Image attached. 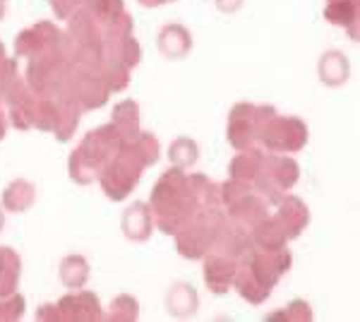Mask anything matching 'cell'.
<instances>
[{
	"label": "cell",
	"instance_id": "32",
	"mask_svg": "<svg viewBox=\"0 0 360 322\" xmlns=\"http://www.w3.org/2000/svg\"><path fill=\"white\" fill-rule=\"evenodd\" d=\"M58 123V99L34 97L32 104V128L41 132H53Z\"/></svg>",
	"mask_w": 360,
	"mask_h": 322
},
{
	"label": "cell",
	"instance_id": "17",
	"mask_svg": "<svg viewBox=\"0 0 360 322\" xmlns=\"http://www.w3.org/2000/svg\"><path fill=\"white\" fill-rule=\"evenodd\" d=\"M317 78L324 87H344L351 80V61L344 51L339 49H329L319 56L317 61Z\"/></svg>",
	"mask_w": 360,
	"mask_h": 322
},
{
	"label": "cell",
	"instance_id": "11",
	"mask_svg": "<svg viewBox=\"0 0 360 322\" xmlns=\"http://www.w3.org/2000/svg\"><path fill=\"white\" fill-rule=\"evenodd\" d=\"M226 140L236 151L257 147V104L240 101L229 111Z\"/></svg>",
	"mask_w": 360,
	"mask_h": 322
},
{
	"label": "cell",
	"instance_id": "9",
	"mask_svg": "<svg viewBox=\"0 0 360 322\" xmlns=\"http://www.w3.org/2000/svg\"><path fill=\"white\" fill-rule=\"evenodd\" d=\"M212 253H221V255H229L240 265L245 262L250 255H252L255 245H252V238L245 228H240L236 221L229 219V214H224L221 219L214 224V231H212Z\"/></svg>",
	"mask_w": 360,
	"mask_h": 322
},
{
	"label": "cell",
	"instance_id": "3",
	"mask_svg": "<svg viewBox=\"0 0 360 322\" xmlns=\"http://www.w3.org/2000/svg\"><path fill=\"white\" fill-rule=\"evenodd\" d=\"M310 130L298 116H281L269 104H257V147L266 154H298L307 147Z\"/></svg>",
	"mask_w": 360,
	"mask_h": 322
},
{
	"label": "cell",
	"instance_id": "15",
	"mask_svg": "<svg viewBox=\"0 0 360 322\" xmlns=\"http://www.w3.org/2000/svg\"><path fill=\"white\" fill-rule=\"evenodd\" d=\"M120 231L130 243H147L154 233V214L149 202H132L120 216Z\"/></svg>",
	"mask_w": 360,
	"mask_h": 322
},
{
	"label": "cell",
	"instance_id": "43",
	"mask_svg": "<svg viewBox=\"0 0 360 322\" xmlns=\"http://www.w3.org/2000/svg\"><path fill=\"white\" fill-rule=\"evenodd\" d=\"M82 3L84 0H49L51 10H53V15L58 17V20H68L75 10L82 8Z\"/></svg>",
	"mask_w": 360,
	"mask_h": 322
},
{
	"label": "cell",
	"instance_id": "36",
	"mask_svg": "<svg viewBox=\"0 0 360 322\" xmlns=\"http://www.w3.org/2000/svg\"><path fill=\"white\" fill-rule=\"evenodd\" d=\"M101 34H103V46L118 44V41H123L135 34V20H132V15L125 10V13L115 17L113 22H108L106 27H101Z\"/></svg>",
	"mask_w": 360,
	"mask_h": 322
},
{
	"label": "cell",
	"instance_id": "27",
	"mask_svg": "<svg viewBox=\"0 0 360 322\" xmlns=\"http://www.w3.org/2000/svg\"><path fill=\"white\" fill-rule=\"evenodd\" d=\"M250 238H252V245L257 250H278L283 245H288V236L281 228V224L276 221V216H266L262 224H257L250 231Z\"/></svg>",
	"mask_w": 360,
	"mask_h": 322
},
{
	"label": "cell",
	"instance_id": "30",
	"mask_svg": "<svg viewBox=\"0 0 360 322\" xmlns=\"http://www.w3.org/2000/svg\"><path fill=\"white\" fill-rule=\"evenodd\" d=\"M168 161H171V166L188 171V168H193L200 161V144L193 137L180 135V137H176L168 144Z\"/></svg>",
	"mask_w": 360,
	"mask_h": 322
},
{
	"label": "cell",
	"instance_id": "35",
	"mask_svg": "<svg viewBox=\"0 0 360 322\" xmlns=\"http://www.w3.org/2000/svg\"><path fill=\"white\" fill-rule=\"evenodd\" d=\"M101 78L111 94H120V92H125L130 87V68H125L118 61H103Z\"/></svg>",
	"mask_w": 360,
	"mask_h": 322
},
{
	"label": "cell",
	"instance_id": "38",
	"mask_svg": "<svg viewBox=\"0 0 360 322\" xmlns=\"http://www.w3.org/2000/svg\"><path fill=\"white\" fill-rule=\"evenodd\" d=\"M219 190H221V202H224V209L231 207V204H236L238 200H243V197H248L250 192H255L252 183L250 180H243V178H226L224 183H219Z\"/></svg>",
	"mask_w": 360,
	"mask_h": 322
},
{
	"label": "cell",
	"instance_id": "26",
	"mask_svg": "<svg viewBox=\"0 0 360 322\" xmlns=\"http://www.w3.org/2000/svg\"><path fill=\"white\" fill-rule=\"evenodd\" d=\"M58 277H60V284L70 291L84 289L89 282V262L84 255H65L58 265Z\"/></svg>",
	"mask_w": 360,
	"mask_h": 322
},
{
	"label": "cell",
	"instance_id": "8",
	"mask_svg": "<svg viewBox=\"0 0 360 322\" xmlns=\"http://www.w3.org/2000/svg\"><path fill=\"white\" fill-rule=\"evenodd\" d=\"M63 41V32L58 29L53 22L41 20L37 25L22 29L15 37V58H37L44 54H51V51L60 49Z\"/></svg>",
	"mask_w": 360,
	"mask_h": 322
},
{
	"label": "cell",
	"instance_id": "6",
	"mask_svg": "<svg viewBox=\"0 0 360 322\" xmlns=\"http://www.w3.org/2000/svg\"><path fill=\"white\" fill-rule=\"evenodd\" d=\"M70 66H72V63L68 61L60 49H58V51H51V54L29 58L27 70L22 78H25L29 89L37 97L58 99V94L63 92V85H65Z\"/></svg>",
	"mask_w": 360,
	"mask_h": 322
},
{
	"label": "cell",
	"instance_id": "12",
	"mask_svg": "<svg viewBox=\"0 0 360 322\" xmlns=\"http://www.w3.org/2000/svg\"><path fill=\"white\" fill-rule=\"evenodd\" d=\"M58 308H60L63 322H98L103 320L101 301L94 291L77 289L58 298Z\"/></svg>",
	"mask_w": 360,
	"mask_h": 322
},
{
	"label": "cell",
	"instance_id": "25",
	"mask_svg": "<svg viewBox=\"0 0 360 322\" xmlns=\"http://www.w3.org/2000/svg\"><path fill=\"white\" fill-rule=\"evenodd\" d=\"M82 113L84 111L77 106L75 101H70V99H58V123L53 128V137L56 142L65 144L70 140L75 137V132H77L79 128V120H82Z\"/></svg>",
	"mask_w": 360,
	"mask_h": 322
},
{
	"label": "cell",
	"instance_id": "39",
	"mask_svg": "<svg viewBox=\"0 0 360 322\" xmlns=\"http://www.w3.org/2000/svg\"><path fill=\"white\" fill-rule=\"evenodd\" d=\"M27 313V298L15 291L10 296H0V322H17Z\"/></svg>",
	"mask_w": 360,
	"mask_h": 322
},
{
	"label": "cell",
	"instance_id": "34",
	"mask_svg": "<svg viewBox=\"0 0 360 322\" xmlns=\"http://www.w3.org/2000/svg\"><path fill=\"white\" fill-rule=\"evenodd\" d=\"M82 8L89 13L101 27L113 22L118 15L125 13V0H84Z\"/></svg>",
	"mask_w": 360,
	"mask_h": 322
},
{
	"label": "cell",
	"instance_id": "44",
	"mask_svg": "<svg viewBox=\"0 0 360 322\" xmlns=\"http://www.w3.org/2000/svg\"><path fill=\"white\" fill-rule=\"evenodd\" d=\"M34 318L39 322H63L58 303H44V306H39L37 313H34Z\"/></svg>",
	"mask_w": 360,
	"mask_h": 322
},
{
	"label": "cell",
	"instance_id": "45",
	"mask_svg": "<svg viewBox=\"0 0 360 322\" xmlns=\"http://www.w3.org/2000/svg\"><path fill=\"white\" fill-rule=\"evenodd\" d=\"M243 3H245V0H214L217 10H219V13H224V15H236L238 10L243 8Z\"/></svg>",
	"mask_w": 360,
	"mask_h": 322
},
{
	"label": "cell",
	"instance_id": "5",
	"mask_svg": "<svg viewBox=\"0 0 360 322\" xmlns=\"http://www.w3.org/2000/svg\"><path fill=\"white\" fill-rule=\"evenodd\" d=\"M300 180V163L291 154H266L259 173L255 175L252 188L269 207H276L286 192L295 188Z\"/></svg>",
	"mask_w": 360,
	"mask_h": 322
},
{
	"label": "cell",
	"instance_id": "22",
	"mask_svg": "<svg viewBox=\"0 0 360 322\" xmlns=\"http://www.w3.org/2000/svg\"><path fill=\"white\" fill-rule=\"evenodd\" d=\"M324 20L334 27L346 29L351 41H358L360 0H351V3H327L324 5Z\"/></svg>",
	"mask_w": 360,
	"mask_h": 322
},
{
	"label": "cell",
	"instance_id": "24",
	"mask_svg": "<svg viewBox=\"0 0 360 322\" xmlns=\"http://www.w3.org/2000/svg\"><path fill=\"white\" fill-rule=\"evenodd\" d=\"M22 257L10 245H0V296H10L20 289Z\"/></svg>",
	"mask_w": 360,
	"mask_h": 322
},
{
	"label": "cell",
	"instance_id": "4",
	"mask_svg": "<svg viewBox=\"0 0 360 322\" xmlns=\"http://www.w3.org/2000/svg\"><path fill=\"white\" fill-rule=\"evenodd\" d=\"M144 171H147V166H144L142 156H139V151L135 149L132 140H125L118 154L106 163V168L101 171L96 183L101 185L103 195H106L108 200L123 202L139 185Z\"/></svg>",
	"mask_w": 360,
	"mask_h": 322
},
{
	"label": "cell",
	"instance_id": "50",
	"mask_svg": "<svg viewBox=\"0 0 360 322\" xmlns=\"http://www.w3.org/2000/svg\"><path fill=\"white\" fill-rule=\"evenodd\" d=\"M3 58H8V51H5V44H3V41H0V61H3Z\"/></svg>",
	"mask_w": 360,
	"mask_h": 322
},
{
	"label": "cell",
	"instance_id": "41",
	"mask_svg": "<svg viewBox=\"0 0 360 322\" xmlns=\"http://www.w3.org/2000/svg\"><path fill=\"white\" fill-rule=\"evenodd\" d=\"M32 104H34V97H29L27 101H20V104H13L8 106V123L15 128V130H32Z\"/></svg>",
	"mask_w": 360,
	"mask_h": 322
},
{
	"label": "cell",
	"instance_id": "48",
	"mask_svg": "<svg viewBox=\"0 0 360 322\" xmlns=\"http://www.w3.org/2000/svg\"><path fill=\"white\" fill-rule=\"evenodd\" d=\"M5 13H8V3L0 0V20H5Z\"/></svg>",
	"mask_w": 360,
	"mask_h": 322
},
{
	"label": "cell",
	"instance_id": "7",
	"mask_svg": "<svg viewBox=\"0 0 360 322\" xmlns=\"http://www.w3.org/2000/svg\"><path fill=\"white\" fill-rule=\"evenodd\" d=\"M70 99L75 101L82 111H96L103 109L108 104V92L106 82H103L101 73L96 70H82L70 66V73L65 78V85H63V92L58 94V99Z\"/></svg>",
	"mask_w": 360,
	"mask_h": 322
},
{
	"label": "cell",
	"instance_id": "10",
	"mask_svg": "<svg viewBox=\"0 0 360 322\" xmlns=\"http://www.w3.org/2000/svg\"><path fill=\"white\" fill-rule=\"evenodd\" d=\"M245 265L252 269V274L259 279V284H264L266 289L274 291L278 279L291 269L293 255H291V250H288V245H283V248H278V250H257L255 248L252 255L245 260Z\"/></svg>",
	"mask_w": 360,
	"mask_h": 322
},
{
	"label": "cell",
	"instance_id": "33",
	"mask_svg": "<svg viewBox=\"0 0 360 322\" xmlns=\"http://www.w3.org/2000/svg\"><path fill=\"white\" fill-rule=\"evenodd\" d=\"M139 318V301L130 294H120L108 303L103 320L108 322H135Z\"/></svg>",
	"mask_w": 360,
	"mask_h": 322
},
{
	"label": "cell",
	"instance_id": "21",
	"mask_svg": "<svg viewBox=\"0 0 360 322\" xmlns=\"http://www.w3.org/2000/svg\"><path fill=\"white\" fill-rule=\"evenodd\" d=\"M37 202V185L27 178H15L5 185L0 204H3L5 212L10 214H25L34 207Z\"/></svg>",
	"mask_w": 360,
	"mask_h": 322
},
{
	"label": "cell",
	"instance_id": "20",
	"mask_svg": "<svg viewBox=\"0 0 360 322\" xmlns=\"http://www.w3.org/2000/svg\"><path fill=\"white\" fill-rule=\"evenodd\" d=\"M65 22H68L65 34L75 41V46H103L101 25L84 8H77Z\"/></svg>",
	"mask_w": 360,
	"mask_h": 322
},
{
	"label": "cell",
	"instance_id": "31",
	"mask_svg": "<svg viewBox=\"0 0 360 322\" xmlns=\"http://www.w3.org/2000/svg\"><path fill=\"white\" fill-rule=\"evenodd\" d=\"M103 58H106V61H118V63H123L125 68L132 70L142 63V46H139V41L135 39V34H132V37L118 41V44L103 46Z\"/></svg>",
	"mask_w": 360,
	"mask_h": 322
},
{
	"label": "cell",
	"instance_id": "28",
	"mask_svg": "<svg viewBox=\"0 0 360 322\" xmlns=\"http://www.w3.org/2000/svg\"><path fill=\"white\" fill-rule=\"evenodd\" d=\"M111 123L115 125V130L123 135V140H135L139 135V104L135 99H123L113 106Z\"/></svg>",
	"mask_w": 360,
	"mask_h": 322
},
{
	"label": "cell",
	"instance_id": "13",
	"mask_svg": "<svg viewBox=\"0 0 360 322\" xmlns=\"http://www.w3.org/2000/svg\"><path fill=\"white\" fill-rule=\"evenodd\" d=\"M238 272V262L233 257L221 253H209L202 257V279L214 296H224L233 289V279Z\"/></svg>",
	"mask_w": 360,
	"mask_h": 322
},
{
	"label": "cell",
	"instance_id": "16",
	"mask_svg": "<svg viewBox=\"0 0 360 322\" xmlns=\"http://www.w3.org/2000/svg\"><path fill=\"white\" fill-rule=\"evenodd\" d=\"M156 46H159V54L168 61H183L193 51V34L185 25L171 22V25L161 27L159 37H156Z\"/></svg>",
	"mask_w": 360,
	"mask_h": 322
},
{
	"label": "cell",
	"instance_id": "37",
	"mask_svg": "<svg viewBox=\"0 0 360 322\" xmlns=\"http://www.w3.org/2000/svg\"><path fill=\"white\" fill-rule=\"evenodd\" d=\"M132 144H135V149L139 151V156H142L144 166H154L156 161L161 159V142L159 137H156L154 132H147V130H139V135L135 140H132Z\"/></svg>",
	"mask_w": 360,
	"mask_h": 322
},
{
	"label": "cell",
	"instance_id": "47",
	"mask_svg": "<svg viewBox=\"0 0 360 322\" xmlns=\"http://www.w3.org/2000/svg\"><path fill=\"white\" fill-rule=\"evenodd\" d=\"M8 128H10V123H8V111L0 106V142H3L5 135H8Z\"/></svg>",
	"mask_w": 360,
	"mask_h": 322
},
{
	"label": "cell",
	"instance_id": "1",
	"mask_svg": "<svg viewBox=\"0 0 360 322\" xmlns=\"http://www.w3.org/2000/svg\"><path fill=\"white\" fill-rule=\"evenodd\" d=\"M149 207L154 214L156 231H161L164 236H176L197 214V204L188 190V173L183 168L168 166L154 183Z\"/></svg>",
	"mask_w": 360,
	"mask_h": 322
},
{
	"label": "cell",
	"instance_id": "23",
	"mask_svg": "<svg viewBox=\"0 0 360 322\" xmlns=\"http://www.w3.org/2000/svg\"><path fill=\"white\" fill-rule=\"evenodd\" d=\"M233 289L238 291V296L243 298L250 306H262L266 298L271 296V289H266L264 284H259V279L252 274L245 262L238 265V272H236V279H233Z\"/></svg>",
	"mask_w": 360,
	"mask_h": 322
},
{
	"label": "cell",
	"instance_id": "19",
	"mask_svg": "<svg viewBox=\"0 0 360 322\" xmlns=\"http://www.w3.org/2000/svg\"><path fill=\"white\" fill-rule=\"evenodd\" d=\"M166 310L171 318H193L200 310V294L190 282H173L166 291Z\"/></svg>",
	"mask_w": 360,
	"mask_h": 322
},
{
	"label": "cell",
	"instance_id": "52",
	"mask_svg": "<svg viewBox=\"0 0 360 322\" xmlns=\"http://www.w3.org/2000/svg\"><path fill=\"white\" fill-rule=\"evenodd\" d=\"M5 3H8V0H5Z\"/></svg>",
	"mask_w": 360,
	"mask_h": 322
},
{
	"label": "cell",
	"instance_id": "14",
	"mask_svg": "<svg viewBox=\"0 0 360 322\" xmlns=\"http://www.w3.org/2000/svg\"><path fill=\"white\" fill-rule=\"evenodd\" d=\"M274 216H276L278 224H281L283 231H286L288 241H295V238H300V233L307 228V224H310V207H307L298 195L286 192V195L278 200Z\"/></svg>",
	"mask_w": 360,
	"mask_h": 322
},
{
	"label": "cell",
	"instance_id": "18",
	"mask_svg": "<svg viewBox=\"0 0 360 322\" xmlns=\"http://www.w3.org/2000/svg\"><path fill=\"white\" fill-rule=\"evenodd\" d=\"M226 214H229L231 221H236L238 226L245 228L250 233L255 226L262 224L266 216H269V204H266L257 192H250L248 197H243V200H238L236 204L226 207Z\"/></svg>",
	"mask_w": 360,
	"mask_h": 322
},
{
	"label": "cell",
	"instance_id": "2",
	"mask_svg": "<svg viewBox=\"0 0 360 322\" xmlns=\"http://www.w3.org/2000/svg\"><path fill=\"white\" fill-rule=\"evenodd\" d=\"M123 135L115 130L113 123L98 125L79 140V144L68 156V173L70 180L77 185H91L123 147Z\"/></svg>",
	"mask_w": 360,
	"mask_h": 322
},
{
	"label": "cell",
	"instance_id": "29",
	"mask_svg": "<svg viewBox=\"0 0 360 322\" xmlns=\"http://www.w3.org/2000/svg\"><path fill=\"white\" fill-rule=\"evenodd\" d=\"M264 161V151L259 147H250V149H238V154L229 163V175L231 178H243L252 183L255 175L259 173Z\"/></svg>",
	"mask_w": 360,
	"mask_h": 322
},
{
	"label": "cell",
	"instance_id": "51",
	"mask_svg": "<svg viewBox=\"0 0 360 322\" xmlns=\"http://www.w3.org/2000/svg\"><path fill=\"white\" fill-rule=\"evenodd\" d=\"M327 3H351V0H327Z\"/></svg>",
	"mask_w": 360,
	"mask_h": 322
},
{
	"label": "cell",
	"instance_id": "40",
	"mask_svg": "<svg viewBox=\"0 0 360 322\" xmlns=\"http://www.w3.org/2000/svg\"><path fill=\"white\" fill-rule=\"evenodd\" d=\"M266 320H288V322H310L312 320V308L310 303L303 301V298H295V301L288 303L283 310L278 313H269Z\"/></svg>",
	"mask_w": 360,
	"mask_h": 322
},
{
	"label": "cell",
	"instance_id": "49",
	"mask_svg": "<svg viewBox=\"0 0 360 322\" xmlns=\"http://www.w3.org/2000/svg\"><path fill=\"white\" fill-rule=\"evenodd\" d=\"M3 226H5V209H3V204H0V231H3Z\"/></svg>",
	"mask_w": 360,
	"mask_h": 322
},
{
	"label": "cell",
	"instance_id": "46",
	"mask_svg": "<svg viewBox=\"0 0 360 322\" xmlns=\"http://www.w3.org/2000/svg\"><path fill=\"white\" fill-rule=\"evenodd\" d=\"M142 8H149V10H154V8H164V5L168 3H178V0H137Z\"/></svg>",
	"mask_w": 360,
	"mask_h": 322
},
{
	"label": "cell",
	"instance_id": "42",
	"mask_svg": "<svg viewBox=\"0 0 360 322\" xmlns=\"http://www.w3.org/2000/svg\"><path fill=\"white\" fill-rule=\"evenodd\" d=\"M20 78V66H17V58H3L0 61V104L5 101V94L13 87V82Z\"/></svg>",
	"mask_w": 360,
	"mask_h": 322
}]
</instances>
